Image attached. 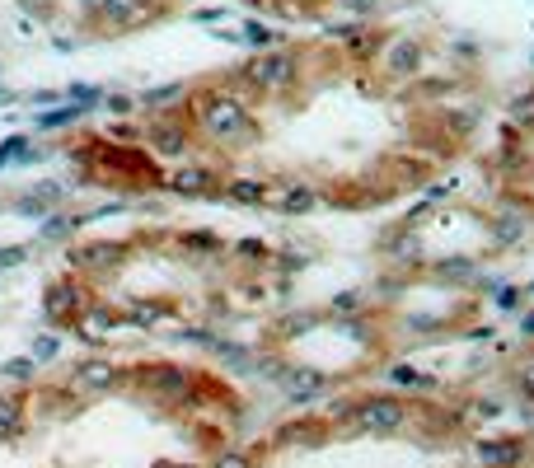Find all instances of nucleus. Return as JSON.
Masks as SVG:
<instances>
[{
	"instance_id": "obj_1",
	"label": "nucleus",
	"mask_w": 534,
	"mask_h": 468,
	"mask_svg": "<svg viewBox=\"0 0 534 468\" xmlns=\"http://www.w3.org/2000/svg\"><path fill=\"white\" fill-rule=\"evenodd\" d=\"M404 417H408V408L398 398H365V403H357L347 412V426L361 431V436H380V431L404 426Z\"/></svg>"
},
{
	"instance_id": "obj_2",
	"label": "nucleus",
	"mask_w": 534,
	"mask_h": 468,
	"mask_svg": "<svg viewBox=\"0 0 534 468\" xmlns=\"http://www.w3.org/2000/svg\"><path fill=\"white\" fill-rule=\"evenodd\" d=\"M202 122H207V136L235 141V136H244L248 113H244V104H235V98H216L211 108H202Z\"/></svg>"
},
{
	"instance_id": "obj_3",
	"label": "nucleus",
	"mask_w": 534,
	"mask_h": 468,
	"mask_svg": "<svg viewBox=\"0 0 534 468\" xmlns=\"http://www.w3.org/2000/svg\"><path fill=\"white\" fill-rule=\"evenodd\" d=\"M137 384H141V389L145 394H155V398H174V403H178V398L183 394H188V370H178V365H145V370L137 375Z\"/></svg>"
},
{
	"instance_id": "obj_4",
	"label": "nucleus",
	"mask_w": 534,
	"mask_h": 468,
	"mask_svg": "<svg viewBox=\"0 0 534 468\" xmlns=\"http://www.w3.org/2000/svg\"><path fill=\"white\" fill-rule=\"evenodd\" d=\"M47 309H52L57 324H80V314L90 309V295L80 281H57L52 291H47Z\"/></svg>"
},
{
	"instance_id": "obj_5",
	"label": "nucleus",
	"mask_w": 534,
	"mask_h": 468,
	"mask_svg": "<svg viewBox=\"0 0 534 468\" xmlns=\"http://www.w3.org/2000/svg\"><path fill=\"white\" fill-rule=\"evenodd\" d=\"M474 459L483 468H515L525 459V441H488V445L474 449Z\"/></svg>"
},
{
	"instance_id": "obj_6",
	"label": "nucleus",
	"mask_w": 534,
	"mask_h": 468,
	"mask_svg": "<svg viewBox=\"0 0 534 468\" xmlns=\"http://www.w3.org/2000/svg\"><path fill=\"white\" fill-rule=\"evenodd\" d=\"M277 445H319L324 441V422L319 417H300V422H287L272 431Z\"/></svg>"
},
{
	"instance_id": "obj_7",
	"label": "nucleus",
	"mask_w": 534,
	"mask_h": 468,
	"mask_svg": "<svg viewBox=\"0 0 534 468\" xmlns=\"http://www.w3.org/2000/svg\"><path fill=\"white\" fill-rule=\"evenodd\" d=\"M80 389H94V394H104V389H113V384H118L122 375L118 370H113V365L108 361H85V365H80Z\"/></svg>"
},
{
	"instance_id": "obj_8",
	"label": "nucleus",
	"mask_w": 534,
	"mask_h": 468,
	"mask_svg": "<svg viewBox=\"0 0 534 468\" xmlns=\"http://www.w3.org/2000/svg\"><path fill=\"white\" fill-rule=\"evenodd\" d=\"M281 389H287L291 398L319 394V389H324V375H319V370H287V375H281Z\"/></svg>"
},
{
	"instance_id": "obj_9",
	"label": "nucleus",
	"mask_w": 534,
	"mask_h": 468,
	"mask_svg": "<svg viewBox=\"0 0 534 468\" xmlns=\"http://www.w3.org/2000/svg\"><path fill=\"white\" fill-rule=\"evenodd\" d=\"M118 324H122V319H118V314H113V309H104V305L80 314V328H85V338H108V332L118 328Z\"/></svg>"
},
{
	"instance_id": "obj_10",
	"label": "nucleus",
	"mask_w": 534,
	"mask_h": 468,
	"mask_svg": "<svg viewBox=\"0 0 534 468\" xmlns=\"http://www.w3.org/2000/svg\"><path fill=\"white\" fill-rule=\"evenodd\" d=\"M24 431V403L20 398H0V441H14Z\"/></svg>"
},
{
	"instance_id": "obj_11",
	"label": "nucleus",
	"mask_w": 534,
	"mask_h": 468,
	"mask_svg": "<svg viewBox=\"0 0 534 468\" xmlns=\"http://www.w3.org/2000/svg\"><path fill=\"white\" fill-rule=\"evenodd\" d=\"M122 254H127L122 244H90V248H80V262L85 267H118Z\"/></svg>"
},
{
	"instance_id": "obj_12",
	"label": "nucleus",
	"mask_w": 534,
	"mask_h": 468,
	"mask_svg": "<svg viewBox=\"0 0 534 468\" xmlns=\"http://www.w3.org/2000/svg\"><path fill=\"white\" fill-rule=\"evenodd\" d=\"M254 80H258V85H277V80H287V61H281V57L258 61L254 66Z\"/></svg>"
},
{
	"instance_id": "obj_13",
	"label": "nucleus",
	"mask_w": 534,
	"mask_h": 468,
	"mask_svg": "<svg viewBox=\"0 0 534 468\" xmlns=\"http://www.w3.org/2000/svg\"><path fill=\"white\" fill-rule=\"evenodd\" d=\"M211 468H254V459H248L244 449H221V455L211 459Z\"/></svg>"
},
{
	"instance_id": "obj_14",
	"label": "nucleus",
	"mask_w": 534,
	"mask_h": 468,
	"mask_svg": "<svg viewBox=\"0 0 534 468\" xmlns=\"http://www.w3.org/2000/svg\"><path fill=\"white\" fill-rule=\"evenodd\" d=\"M174 188H178V192H202V188H211V178H207V174H197V169H188V174H178V178H174Z\"/></svg>"
},
{
	"instance_id": "obj_15",
	"label": "nucleus",
	"mask_w": 534,
	"mask_h": 468,
	"mask_svg": "<svg viewBox=\"0 0 534 468\" xmlns=\"http://www.w3.org/2000/svg\"><path fill=\"white\" fill-rule=\"evenodd\" d=\"M310 202H314L310 188H291L287 197H281V207H287V211H300V207H310Z\"/></svg>"
},
{
	"instance_id": "obj_16",
	"label": "nucleus",
	"mask_w": 534,
	"mask_h": 468,
	"mask_svg": "<svg viewBox=\"0 0 534 468\" xmlns=\"http://www.w3.org/2000/svg\"><path fill=\"white\" fill-rule=\"evenodd\" d=\"M394 66H417V43H398V52H389Z\"/></svg>"
},
{
	"instance_id": "obj_17",
	"label": "nucleus",
	"mask_w": 534,
	"mask_h": 468,
	"mask_svg": "<svg viewBox=\"0 0 534 468\" xmlns=\"http://www.w3.org/2000/svg\"><path fill=\"white\" fill-rule=\"evenodd\" d=\"M389 379H398V384H427L417 370H389Z\"/></svg>"
}]
</instances>
